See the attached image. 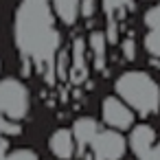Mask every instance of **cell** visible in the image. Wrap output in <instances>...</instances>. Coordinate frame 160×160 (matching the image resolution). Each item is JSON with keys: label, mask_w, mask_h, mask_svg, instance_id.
Returning <instances> with one entry per match:
<instances>
[{"label": "cell", "mask_w": 160, "mask_h": 160, "mask_svg": "<svg viewBox=\"0 0 160 160\" xmlns=\"http://www.w3.org/2000/svg\"><path fill=\"white\" fill-rule=\"evenodd\" d=\"M92 160H121L125 153V138L116 129H99L90 142Z\"/></svg>", "instance_id": "cell-4"}, {"label": "cell", "mask_w": 160, "mask_h": 160, "mask_svg": "<svg viewBox=\"0 0 160 160\" xmlns=\"http://www.w3.org/2000/svg\"><path fill=\"white\" fill-rule=\"evenodd\" d=\"M156 142V132L149 125H136L129 134V147L136 156H140L145 149H149Z\"/></svg>", "instance_id": "cell-8"}, {"label": "cell", "mask_w": 160, "mask_h": 160, "mask_svg": "<svg viewBox=\"0 0 160 160\" xmlns=\"http://www.w3.org/2000/svg\"><path fill=\"white\" fill-rule=\"evenodd\" d=\"M90 51L94 53V64L97 68H103V51H105V38L97 31L90 35Z\"/></svg>", "instance_id": "cell-9"}, {"label": "cell", "mask_w": 160, "mask_h": 160, "mask_svg": "<svg viewBox=\"0 0 160 160\" xmlns=\"http://www.w3.org/2000/svg\"><path fill=\"white\" fill-rule=\"evenodd\" d=\"M138 160H160V142H153L149 149H145L140 156H136Z\"/></svg>", "instance_id": "cell-13"}, {"label": "cell", "mask_w": 160, "mask_h": 160, "mask_svg": "<svg viewBox=\"0 0 160 160\" xmlns=\"http://www.w3.org/2000/svg\"><path fill=\"white\" fill-rule=\"evenodd\" d=\"M145 48L151 57H160V29H149L145 35Z\"/></svg>", "instance_id": "cell-10"}, {"label": "cell", "mask_w": 160, "mask_h": 160, "mask_svg": "<svg viewBox=\"0 0 160 160\" xmlns=\"http://www.w3.org/2000/svg\"><path fill=\"white\" fill-rule=\"evenodd\" d=\"M145 24L147 29H160V0L145 13Z\"/></svg>", "instance_id": "cell-11"}, {"label": "cell", "mask_w": 160, "mask_h": 160, "mask_svg": "<svg viewBox=\"0 0 160 160\" xmlns=\"http://www.w3.org/2000/svg\"><path fill=\"white\" fill-rule=\"evenodd\" d=\"M101 114H103V121L110 127H114V129H127V127L134 125V112H132V108L125 101L116 99V97H108L103 101Z\"/></svg>", "instance_id": "cell-5"}, {"label": "cell", "mask_w": 160, "mask_h": 160, "mask_svg": "<svg viewBox=\"0 0 160 160\" xmlns=\"http://www.w3.org/2000/svg\"><path fill=\"white\" fill-rule=\"evenodd\" d=\"M29 90L18 79L0 81V160H7L9 138L22 132V121L29 114Z\"/></svg>", "instance_id": "cell-2"}, {"label": "cell", "mask_w": 160, "mask_h": 160, "mask_svg": "<svg viewBox=\"0 0 160 160\" xmlns=\"http://www.w3.org/2000/svg\"><path fill=\"white\" fill-rule=\"evenodd\" d=\"M123 53H125V57H127V59H134V42H132V40H127V42H125Z\"/></svg>", "instance_id": "cell-14"}, {"label": "cell", "mask_w": 160, "mask_h": 160, "mask_svg": "<svg viewBox=\"0 0 160 160\" xmlns=\"http://www.w3.org/2000/svg\"><path fill=\"white\" fill-rule=\"evenodd\" d=\"M114 88L116 94L142 116H149L160 108V86L149 72L127 70L116 79Z\"/></svg>", "instance_id": "cell-3"}, {"label": "cell", "mask_w": 160, "mask_h": 160, "mask_svg": "<svg viewBox=\"0 0 160 160\" xmlns=\"http://www.w3.org/2000/svg\"><path fill=\"white\" fill-rule=\"evenodd\" d=\"M18 48L35 64H48L59 46V33L55 29V16L48 0H24L16 18Z\"/></svg>", "instance_id": "cell-1"}, {"label": "cell", "mask_w": 160, "mask_h": 160, "mask_svg": "<svg viewBox=\"0 0 160 160\" xmlns=\"http://www.w3.org/2000/svg\"><path fill=\"white\" fill-rule=\"evenodd\" d=\"M97 132H99V123H97L94 118L83 116V118L75 121V125H72V136H75V145L79 147L81 153H86V149L90 147V142H92V138L97 136Z\"/></svg>", "instance_id": "cell-7"}, {"label": "cell", "mask_w": 160, "mask_h": 160, "mask_svg": "<svg viewBox=\"0 0 160 160\" xmlns=\"http://www.w3.org/2000/svg\"><path fill=\"white\" fill-rule=\"evenodd\" d=\"M129 2L132 0H103V7H105V11L110 16H114V13L123 11L125 7H129Z\"/></svg>", "instance_id": "cell-12"}, {"label": "cell", "mask_w": 160, "mask_h": 160, "mask_svg": "<svg viewBox=\"0 0 160 160\" xmlns=\"http://www.w3.org/2000/svg\"><path fill=\"white\" fill-rule=\"evenodd\" d=\"M75 147H77V145H75V136H72V132L66 129V127L57 129V132L48 138V149H51V153H53L55 158H59V160L72 158Z\"/></svg>", "instance_id": "cell-6"}]
</instances>
